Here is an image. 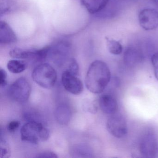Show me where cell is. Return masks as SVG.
<instances>
[{
  "mask_svg": "<svg viewBox=\"0 0 158 158\" xmlns=\"http://www.w3.org/2000/svg\"><path fill=\"white\" fill-rule=\"evenodd\" d=\"M110 78V71L107 64L102 61H94L86 75V87L92 93L99 94L107 87Z\"/></svg>",
  "mask_w": 158,
  "mask_h": 158,
  "instance_id": "obj_1",
  "label": "cell"
},
{
  "mask_svg": "<svg viewBox=\"0 0 158 158\" xmlns=\"http://www.w3.org/2000/svg\"><path fill=\"white\" fill-rule=\"evenodd\" d=\"M23 141L38 144L48 140L49 137L48 130L42 124L36 121H30L25 124L21 130Z\"/></svg>",
  "mask_w": 158,
  "mask_h": 158,
  "instance_id": "obj_2",
  "label": "cell"
},
{
  "mask_svg": "<svg viewBox=\"0 0 158 158\" xmlns=\"http://www.w3.org/2000/svg\"><path fill=\"white\" fill-rule=\"evenodd\" d=\"M33 80L40 87L45 89L53 87L57 80V73L50 64L42 63L33 70L32 75Z\"/></svg>",
  "mask_w": 158,
  "mask_h": 158,
  "instance_id": "obj_3",
  "label": "cell"
},
{
  "mask_svg": "<svg viewBox=\"0 0 158 158\" xmlns=\"http://www.w3.org/2000/svg\"><path fill=\"white\" fill-rule=\"evenodd\" d=\"M30 83L25 77H21L15 81L9 89V94L12 99L19 103L28 100L31 93Z\"/></svg>",
  "mask_w": 158,
  "mask_h": 158,
  "instance_id": "obj_4",
  "label": "cell"
},
{
  "mask_svg": "<svg viewBox=\"0 0 158 158\" xmlns=\"http://www.w3.org/2000/svg\"><path fill=\"white\" fill-rule=\"evenodd\" d=\"M106 127L108 132L117 138L123 137L127 133L126 120L120 114H112L107 121Z\"/></svg>",
  "mask_w": 158,
  "mask_h": 158,
  "instance_id": "obj_5",
  "label": "cell"
},
{
  "mask_svg": "<svg viewBox=\"0 0 158 158\" xmlns=\"http://www.w3.org/2000/svg\"><path fill=\"white\" fill-rule=\"evenodd\" d=\"M69 46L65 43L49 46L48 57L52 62L59 66L66 64L69 58Z\"/></svg>",
  "mask_w": 158,
  "mask_h": 158,
  "instance_id": "obj_6",
  "label": "cell"
},
{
  "mask_svg": "<svg viewBox=\"0 0 158 158\" xmlns=\"http://www.w3.org/2000/svg\"><path fill=\"white\" fill-rule=\"evenodd\" d=\"M157 139L152 132H148L142 136L139 145L140 154L145 158H153L157 154Z\"/></svg>",
  "mask_w": 158,
  "mask_h": 158,
  "instance_id": "obj_7",
  "label": "cell"
},
{
  "mask_svg": "<svg viewBox=\"0 0 158 158\" xmlns=\"http://www.w3.org/2000/svg\"><path fill=\"white\" fill-rule=\"evenodd\" d=\"M139 25L144 30H152L158 27V12L155 9H145L139 12Z\"/></svg>",
  "mask_w": 158,
  "mask_h": 158,
  "instance_id": "obj_8",
  "label": "cell"
},
{
  "mask_svg": "<svg viewBox=\"0 0 158 158\" xmlns=\"http://www.w3.org/2000/svg\"><path fill=\"white\" fill-rule=\"evenodd\" d=\"M62 82L64 89L73 95L81 94L84 89L81 80L67 70L64 71L62 75Z\"/></svg>",
  "mask_w": 158,
  "mask_h": 158,
  "instance_id": "obj_9",
  "label": "cell"
},
{
  "mask_svg": "<svg viewBox=\"0 0 158 158\" xmlns=\"http://www.w3.org/2000/svg\"><path fill=\"white\" fill-rule=\"evenodd\" d=\"M99 104L101 110L105 114H112L116 113L118 105L116 98L110 94L102 95L99 100Z\"/></svg>",
  "mask_w": 158,
  "mask_h": 158,
  "instance_id": "obj_10",
  "label": "cell"
},
{
  "mask_svg": "<svg viewBox=\"0 0 158 158\" xmlns=\"http://www.w3.org/2000/svg\"><path fill=\"white\" fill-rule=\"evenodd\" d=\"M17 38L11 27L5 21L0 22V43L10 44L15 43Z\"/></svg>",
  "mask_w": 158,
  "mask_h": 158,
  "instance_id": "obj_11",
  "label": "cell"
},
{
  "mask_svg": "<svg viewBox=\"0 0 158 158\" xmlns=\"http://www.w3.org/2000/svg\"><path fill=\"white\" fill-rule=\"evenodd\" d=\"M110 0H80L81 5L90 14L102 11L108 5Z\"/></svg>",
  "mask_w": 158,
  "mask_h": 158,
  "instance_id": "obj_12",
  "label": "cell"
},
{
  "mask_svg": "<svg viewBox=\"0 0 158 158\" xmlns=\"http://www.w3.org/2000/svg\"><path fill=\"white\" fill-rule=\"evenodd\" d=\"M56 121L61 125H66L71 118V111L66 105L62 104L58 106L55 111Z\"/></svg>",
  "mask_w": 158,
  "mask_h": 158,
  "instance_id": "obj_13",
  "label": "cell"
},
{
  "mask_svg": "<svg viewBox=\"0 0 158 158\" xmlns=\"http://www.w3.org/2000/svg\"><path fill=\"white\" fill-rule=\"evenodd\" d=\"M142 59L141 53L135 48L127 49L124 54V62L128 66H134Z\"/></svg>",
  "mask_w": 158,
  "mask_h": 158,
  "instance_id": "obj_14",
  "label": "cell"
},
{
  "mask_svg": "<svg viewBox=\"0 0 158 158\" xmlns=\"http://www.w3.org/2000/svg\"><path fill=\"white\" fill-rule=\"evenodd\" d=\"M12 58L16 59H33L35 57V50H25L22 49H13L9 53Z\"/></svg>",
  "mask_w": 158,
  "mask_h": 158,
  "instance_id": "obj_15",
  "label": "cell"
},
{
  "mask_svg": "<svg viewBox=\"0 0 158 158\" xmlns=\"http://www.w3.org/2000/svg\"><path fill=\"white\" fill-rule=\"evenodd\" d=\"M7 68L10 72L13 73H20L26 69L27 64L23 61L12 60L8 62Z\"/></svg>",
  "mask_w": 158,
  "mask_h": 158,
  "instance_id": "obj_16",
  "label": "cell"
},
{
  "mask_svg": "<svg viewBox=\"0 0 158 158\" xmlns=\"http://www.w3.org/2000/svg\"><path fill=\"white\" fill-rule=\"evenodd\" d=\"M107 48L110 53L114 55H120L123 52L122 44L119 41L112 39L106 37Z\"/></svg>",
  "mask_w": 158,
  "mask_h": 158,
  "instance_id": "obj_17",
  "label": "cell"
},
{
  "mask_svg": "<svg viewBox=\"0 0 158 158\" xmlns=\"http://www.w3.org/2000/svg\"><path fill=\"white\" fill-rule=\"evenodd\" d=\"M73 155H76L77 157H90V151L89 148L86 146H75L71 150Z\"/></svg>",
  "mask_w": 158,
  "mask_h": 158,
  "instance_id": "obj_18",
  "label": "cell"
},
{
  "mask_svg": "<svg viewBox=\"0 0 158 158\" xmlns=\"http://www.w3.org/2000/svg\"><path fill=\"white\" fill-rule=\"evenodd\" d=\"M67 68L66 70L77 76L79 73V66L75 59L70 58L67 62Z\"/></svg>",
  "mask_w": 158,
  "mask_h": 158,
  "instance_id": "obj_19",
  "label": "cell"
},
{
  "mask_svg": "<svg viewBox=\"0 0 158 158\" xmlns=\"http://www.w3.org/2000/svg\"><path fill=\"white\" fill-rule=\"evenodd\" d=\"M1 158H7L10 157V148L6 140L1 139Z\"/></svg>",
  "mask_w": 158,
  "mask_h": 158,
  "instance_id": "obj_20",
  "label": "cell"
},
{
  "mask_svg": "<svg viewBox=\"0 0 158 158\" xmlns=\"http://www.w3.org/2000/svg\"><path fill=\"white\" fill-rule=\"evenodd\" d=\"M151 60L154 69L155 77L158 80V52L153 54Z\"/></svg>",
  "mask_w": 158,
  "mask_h": 158,
  "instance_id": "obj_21",
  "label": "cell"
},
{
  "mask_svg": "<svg viewBox=\"0 0 158 158\" xmlns=\"http://www.w3.org/2000/svg\"><path fill=\"white\" fill-rule=\"evenodd\" d=\"M20 125V123L18 121H13L10 122L7 125V129L10 132L16 131Z\"/></svg>",
  "mask_w": 158,
  "mask_h": 158,
  "instance_id": "obj_22",
  "label": "cell"
},
{
  "mask_svg": "<svg viewBox=\"0 0 158 158\" xmlns=\"http://www.w3.org/2000/svg\"><path fill=\"white\" fill-rule=\"evenodd\" d=\"M37 158H58L57 155L52 152L45 151L39 153L36 156Z\"/></svg>",
  "mask_w": 158,
  "mask_h": 158,
  "instance_id": "obj_23",
  "label": "cell"
},
{
  "mask_svg": "<svg viewBox=\"0 0 158 158\" xmlns=\"http://www.w3.org/2000/svg\"><path fill=\"white\" fill-rule=\"evenodd\" d=\"M7 74L6 71L2 69L0 70V85L1 87H4L7 85Z\"/></svg>",
  "mask_w": 158,
  "mask_h": 158,
  "instance_id": "obj_24",
  "label": "cell"
}]
</instances>
